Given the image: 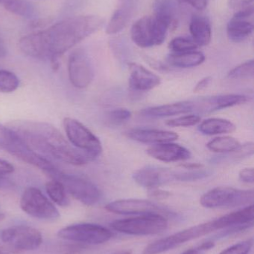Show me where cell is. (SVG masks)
Here are the masks:
<instances>
[{
	"mask_svg": "<svg viewBox=\"0 0 254 254\" xmlns=\"http://www.w3.org/2000/svg\"><path fill=\"white\" fill-rule=\"evenodd\" d=\"M14 137V132L9 127H4L0 124V148L7 151Z\"/></svg>",
	"mask_w": 254,
	"mask_h": 254,
	"instance_id": "obj_36",
	"label": "cell"
},
{
	"mask_svg": "<svg viewBox=\"0 0 254 254\" xmlns=\"http://www.w3.org/2000/svg\"><path fill=\"white\" fill-rule=\"evenodd\" d=\"M110 225L113 230L122 234L151 236L161 234L167 230L168 221L163 215L144 214L137 217L114 221Z\"/></svg>",
	"mask_w": 254,
	"mask_h": 254,
	"instance_id": "obj_6",
	"label": "cell"
},
{
	"mask_svg": "<svg viewBox=\"0 0 254 254\" xmlns=\"http://www.w3.org/2000/svg\"><path fill=\"white\" fill-rule=\"evenodd\" d=\"M214 246L215 244L213 242L207 241L202 243V244H201L199 247L197 248V249H198V250L200 252H205V251H208L213 249Z\"/></svg>",
	"mask_w": 254,
	"mask_h": 254,
	"instance_id": "obj_44",
	"label": "cell"
},
{
	"mask_svg": "<svg viewBox=\"0 0 254 254\" xmlns=\"http://www.w3.org/2000/svg\"><path fill=\"white\" fill-rule=\"evenodd\" d=\"M211 81V77H205L201 79V80L195 85V88H194V92L196 93V92H201V91L204 90V89L210 85Z\"/></svg>",
	"mask_w": 254,
	"mask_h": 254,
	"instance_id": "obj_42",
	"label": "cell"
},
{
	"mask_svg": "<svg viewBox=\"0 0 254 254\" xmlns=\"http://www.w3.org/2000/svg\"><path fill=\"white\" fill-rule=\"evenodd\" d=\"M146 152L152 158L167 163L186 161L192 155L189 149L172 142L154 145Z\"/></svg>",
	"mask_w": 254,
	"mask_h": 254,
	"instance_id": "obj_15",
	"label": "cell"
},
{
	"mask_svg": "<svg viewBox=\"0 0 254 254\" xmlns=\"http://www.w3.org/2000/svg\"><path fill=\"white\" fill-rule=\"evenodd\" d=\"M19 80L16 74L6 70H0V92L10 93L19 87Z\"/></svg>",
	"mask_w": 254,
	"mask_h": 254,
	"instance_id": "obj_28",
	"label": "cell"
},
{
	"mask_svg": "<svg viewBox=\"0 0 254 254\" xmlns=\"http://www.w3.org/2000/svg\"><path fill=\"white\" fill-rule=\"evenodd\" d=\"M240 179L244 183L253 184L254 182V169L245 168L240 172Z\"/></svg>",
	"mask_w": 254,
	"mask_h": 254,
	"instance_id": "obj_38",
	"label": "cell"
},
{
	"mask_svg": "<svg viewBox=\"0 0 254 254\" xmlns=\"http://www.w3.org/2000/svg\"><path fill=\"white\" fill-rule=\"evenodd\" d=\"M192 40L198 47L208 46L211 42V24L208 19L199 15H194L189 24Z\"/></svg>",
	"mask_w": 254,
	"mask_h": 254,
	"instance_id": "obj_20",
	"label": "cell"
},
{
	"mask_svg": "<svg viewBox=\"0 0 254 254\" xmlns=\"http://www.w3.org/2000/svg\"><path fill=\"white\" fill-rule=\"evenodd\" d=\"M112 254H132L128 251H119V252H115V253Z\"/></svg>",
	"mask_w": 254,
	"mask_h": 254,
	"instance_id": "obj_47",
	"label": "cell"
},
{
	"mask_svg": "<svg viewBox=\"0 0 254 254\" xmlns=\"http://www.w3.org/2000/svg\"><path fill=\"white\" fill-rule=\"evenodd\" d=\"M130 71V86L134 90L147 92L155 89L161 83L159 76L136 63L128 65Z\"/></svg>",
	"mask_w": 254,
	"mask_h": 254,
	"instance_id": "obj_17",
	"label": "cell"
},
{
	"mask_svg": "<svg viewBox=\"0 0 254 254\" xmlns=\"http://www.w3.org/2000/svg\"><path fill=\"white\" fill-rule=\"evenodd\" d=\"M201 118L197 115L180 116L176 119H170L166 122L167 126L171 127H187L195 126L201 122Z\"/></svg>",
	"mask_w": 254,
	"mask_h": 254,
	"instance_id": "obj_32",
	"label": "cell"
},
{
	"mask_svg": "<svg viewBox=\"0 0 254 254\" xmlns=\"http://www.w3.org/2000/svg\"><path fill=\"white\" fill-rule=\"evenodd\" d=\"M68 74L72 85L78 89H85L92 83L93 68L89 56L83 49H76L69 57Z\"/></svg>",
	"mask_w": 254,
	"mask_h": 254,
	"instance_id": "obj_12",
	"label": "cell"
},
{
	"mask_svg": "<svg viewBox=\"0 0 254 254\" xmlns=\"http://www.w3.org/2000/svg\"><path fill=\"white\" fill-rule=\"evenodd\" d=\"M105 208L107 211L121 215L169 214L168 210L159 204L137 198L116 200L107 204Z\"/></svg>",
	"mask_w": 254,
	"mask_h": 254,
	"instance_id": "obj_13",
	"label": "cell"
},
{
	"mask_svg": "<svg viewBox=\"0 0 254 254\" xmlns=\"http://www.w3.org/2000/svg\"><path fill=\"white\" fill-rule=\"evenodd\" d=\"M49 176L53 180L61 182L67 192L85 205H94L101 198V192L96 185L87 179L76 175L67 174L58 169Z\"/></svg>",
	"mask_w": 254,
	"mask_h": 254,
	"instance_id": "obj_7",
	"label": "cell"
},
{
	"mask_svg": "<svg viewBox=\"0 0 254 254\" xmlns=\"http://www.w3.org/2000/svg\"><path fill=\"white\" fill-rule=\"evenodd\" d=\"M4 216L3 214H0V222L4 219Z\"/></svg>",
	"mask_w": 254,
	"mask_h": 254,
	"instance_id": "obj_49",
	"label": "cell"
},
{
	"mask_svg": "<svg viewBox=\"0 0 254 254\" xmlns=\"http://www.w3.org/2000/svg\"><path fill=\"white\" fill-rule=\"evenodd\" d=\"M254 75V61L250 60L231 70L228 73V77L234 80H243V79L252 78Z\"/></svg>",
	"mask_w": 254,
	"mask_h": 254,
	"instance_id": "obj_29",
	"label": "cell"
},
{
	"mask_svg": "<svg viewBox=\"0 0 254 254\" xmlns=\"http://www.w3.org/2000/svg\"><path fill=\"white\" fill-rule=\"evenodd\" d=\"M7 55V48L4 40L0 37V58H4Z\"/></svg>",
	"mask_w": 254,
	"mask_h": 254,
	"instance_id": "obj_45",
	"label": "cell"
},
{
	"mask_svg": "<svg viewBox=\"0 0 254 254\" xmlns=\"http://www.w3.org/2000/svg\"><path fill=\"white\" fill-rule=\"evenodd\" d=\"M20 207L31 217L42 220H55L59 218L58 209L49 198L36 188L25 190L20 198Z\"/></svg>",
	"mask_w": 254,
	"mask_h": 254,
	"instance_id": "obj_10",
	"label": "cell"
},
{
	"mask_svg": "<svg viewBox=\"0 0 254 254\" xmlns=\"http://www.w3.org/2000/svg\"><path fill=\"white\" fill-rule=\"evenodd\" d=\"M180 171L159 167H147L137 170L133 174L134 182L145 188L153 189L169 182L180 180Z\"/></svg>",
	"mask_w": 254,
	"mask_h": 254,
	"instance_id": "obj_14",
	"label": "cell"
},
{
	"mask_svg": "<svg viewBox=\"0 0 254 254\" xmlns=\"http://www.w3.org/2000/svg\"><path fill=\"white\" fill-rule=\"evenodd\" d=\"M228 5L234 13L254 11V0H229Z\"/></svg>",
	"mask_w": 254,
	"mask_h": 254,
	"instance_id": "obj_34",
	"label": "cell"
},
{
	"mask_svg": "<svg viewBox=\"0 0 254 254\" xmlns=\"http://www.w3.org/2000/svg\"><path fill=\"white\" fill-rule=\"evenodd\" d=\"M58 236L63 240L80 244L100 245L111 239L112 233L107 228L95 224L81 223L60 230Z\"/></svg>",
	"mask_w": 254,
	"mask_h": 254,
	"instance_id": "obj_9",
	"label": "cell"
},
{
	"mask_svg": "<svg viewBox=\"0 0 254 254\" xmlns=\"http://www.w3.org/2000/svg\"><path fill=\"white\" fill-rule=\"evenodd\" d=\"M6 1H7V0H0V4H4V3L6 2Z\"/></svg>",
	"mask_w": 254,
	"mask_h": 254,
	"instance_id": "obj_50",
	"label": "cell"
},
{
	"mask_svg": "<svg viewBox=\"0 0 254 254\" xmlns=\"http://www.w3.org/2000/svg\"><path fill=\"white\" fill-rule=\"evenodd\" d=\"M3 184V179H1V177H0V187L1 186V185Z\"/></svg>",
	"mask_w": 254,
	"mask_h": 254,
	"instance_id": "obj_51",
	"label": "cell"
},
{
	"mask_svg": "<svg viewBox=\"0 0 254 254\" xmlns=\"http://www.w3.org/2000/svg\"><path fill=\"white\" fill-rule=\"evenodd\" d=\"M175 25L168 18L157 13L143 16L131 26V40L143 49L161 46L167 39L169 30Z\"/></svg>",
	"mask_w": 254,
	"mask_h": 254,
	"instance_id": "obj_3",
	"label": "cell"
},
{
	"mask_svg": "<svg viewBox=\"0 0 254 254\" xmlns=\"http://www.w3.org/2000/svg\"><path fill=\"white\" fill-rule=\"evenodd\" d=\"M180 254H200V252L198 250V249H192L186 250V252Z\"/></svg>",
	"mask_w": 254,
	"mask_h": 254,
	"instance_id": "obj_46",
	"label": "cell"
},
{
	"mask_svg": "<svg viewBox=\"0 0 254 254\" xmlns=\"http://www.w3.org/2000/svg\"><path fill=\"white\" fill-rule=\"evenodd\" d=\"M250 19V18H249ZM244 18L233 17L227 25V34L231 42L239 43L245 41L254 32L253 21Z\"/></svg>",
	"mask_w": 254,
	"mask_h": 254,
	"instance_id": "obj_21",
	"label": "cell"
},
{
	"mask_svg": "<svg viewBox=\"0 0 254 254\" xmlns=\"http://www.w3.org/2000/svg\"><path fill=\"white\" fill-rule=\"evenodd\" d=\"M181 167L186 170H195L202 169L204 166L202 164H198V163H186V164H181Z\"/></svg>",
	"mask_w": 254,
	"mask_h": 254,
	"instance_id": "obj_43",
	"label": "cell"
},
{
	"mask_svg": "<svg viewBox=\"0 0 254 254\" xmlns=\"http://www.w3.org/2000/svg\"><path fill=\"white\" fill-rule=\"evenodd\" d=\"M1 240L19 252L36 250L43 243L41 233L28 225H16L3 230Z\"/></svg>",
	"mask_w": 254,
	"mask_h": 254,
	"instance_id": "obj_11",
	"label": "cell"
},
{
	"mask_svg": "<svg viewBox=\"0 0 254 254\" xmlns=\"http://www.w3.org/2000/svg\"><path fill=\"white\" fill-rule=\"evenodd\" d=\"M194 111L192 101L174 103L158 107H149L140 112V114L147 118H164L177 115L186 114Z\"/></svg>",
	"mask_w": 254,
	"mask_h": 254,
	"instance_id": "obj_19",
	"label": "cell"
},
{
	"mask_svg": "<svg viewBox=\"0 0 254 254\" xmlns=\"http://www.w3.org/2000/svg\"><path fill=\"white\" fill-rule=\"evenodd\" d=\"M171 192H168V191L162 190H158L156 188L150 189V191H149V195L152 198H157V199H164V198L171 196Z\"/></svg>",
	"mask_w": 254,
	"mask_h": 254,
	"instance_id": "obj_40",
	"label": "cell"
},
{
	"mask_svg": "<svg viewBox=\"0 0 254 254\" xmlns=\"http://www.w3.org/2000/svg\"><path fill=\"white\" fill-rule=\"evenodd\" d=\"M14 171V167L8 161L0 158V177L1 176L11 174Z\"/></svg>",
	"mask_w": 254,
	"mask_h": 254,
	"instance_id": "obj_39",
	"label": "cell"
},
{
	"mask_svg": "<svg viewBox=\"0 0 254 254\" xmlns=\"http://www.w3.org/2000/svg\"><path fill=\"white\" fill-rule=\"evenodd\" d=\"M8 127L30 149L43 156L76 166L92 161L87 154L71 146L59 130L49 124L17 122L10 124Z\"/></svg>",
	"mask_w": 254,
	"mask_h": 254,
	"instance_id": "obj_2",
	"label": "cell"
},
{
	"mask_svg": "<svg viewBox=\"0 0 254 254\" xmlns=\"http://www.w3.org/2000/svg\"><path fill=\"white\" fill-rule=\"evenodd\" d=\"M248 100L247 96L239 94H228L211 97L196 102L193 101L194 111L199 110L204 113H212L245 104Z\"/></svg>",
	"mask_w": 254,
	"mask_h": 254,
	"instance_id": "obj_16",
	"label": "cell"
},
{
	"mask_svg": "<svg viewBox=\"0 0 254 254\" xmlns=\"http://www.w3.org/2000/svg\"><path fill=\"white\" fill-rule=\"evenodd\" d=\"M242 146L240 142L231 136H221L215 137L207 143V146L210 151L216 153H229L237 152Z\"/></svg>",
	"mask_w": 254,
	"mask_h": 254,
	"instance_id": "obj_25",
	"label": "cell"
},
{
	"mask_svg": "<svg viewBox=\"0 0 254 254\" xmlns=\"http://www.w3.org/2000/svg\"><path fill=\"white\" fill-rule=\"evenodd\" d=\"M254 198L253 190L218 187L204 193L200 203L206 208H230L253 204Z\"/></svg>",
	"mask_w": 254,
	"mask_h": 254,
	"instance_id": "obj_5",
	"label": "cell"
},
{
	"mask_svg": "<svg viewBox=\"0 0 254 254\" xmlns=\"http://www.w3.org/2000/svg\"><path fill=\"white\" fill-rule=\"evenodd\" d=\"M169 48L172 53L180 54L195 51L198 47L192 39L177 37L170 42Z\"/></svg>",
	"mask_w": 254,
	"mask_h": 254,
	"instance_id": "obj_30",
	"label": "cell"
},
{
	"mask_svg": "<svg viewBox=\"0 0 254 254\" xmlns=\"http://www.w3.org/2000/svg\"><path fill=\"white\" fill-rule=\"evenodd\" d=\"M4 6L10 13L26 19L35 17L37 13L34 5L26 0H7Z\"/></svg>",
	"mask_w": 254,
	"mask_h": 254,
	"instance_id": "obj_26",
	"label": "cell"
},
{
	"mask_svg": "<svg viewBox=\"0 0 254 254\" xmlns=\"http://www.w3.org/2000/svg\"><path fill=\"white\" fill-rule=\"evenodd\" d=\"M104 22L96 15L68 18L43 31L22 37L19 48L25 55L35 59H59L67 51L100 30Z\"/></svg>",
	"mask_w": 254,
	"mask_h": 254,
	"instance_id": "obj_1",
	"label": "cell"
},
{
	"mask_svg": "<svg viewBox=\"0 0 254 254\" xmlns=\"http://www.w3.org/2000/svg\"><path fill=\"white\" fill-rule=\"evenodd\" d=\"M205 59V55L202 52L195 50L185 53L170 54L167 61L172 66L187 68L201 65Z\"/></svg>",
	"mask_w": 254,
	"mask_h": 254,
	"instance_id": "obj_23",
	"label": "cell"
},
{
	"mask_svg": "<svg viewBox=\"0 0 254 254\" xmlns=\"http://www.w3.org/2000/svg\"><path fill=\"white\" fill-rule=\"evenodd\" d=\"M175 5L173 0H157L154 6L155 13L167 16L176 22Z\"/></svg>",
	"mask_w": 254,
	"mask_h": 254,
	"instance_id": "obj_31",
	"label": "cell"
},
{
	"mask_svg": "<svg viewBox=\"0 0 254 254\" xmlns=\"http://www.w3.org/2000/svg\"><path fill=\"white\" fill-rule=\"evenodd\" d=\"M64 127L67 137L74 147L87 154L92 160L101 155L102 152L101 141L83 124L76 119L66 118Z\"/></svg>",
	"mask_w": 254,
	"mask_h": 254,
	"instance_id": "obj_8",
	"label": "cell"
},
{
	"mask_svg": "<svg viewBox=\"0 0 254 254\" xmlns=\"http://www.w3.org/2000/svg\"><path fill=\"white\" fill-rule=\"evenodd\" d=\"M226 228L227 225L224 220L223 216H221L214 220L191 227L187 229L169 236L166 238L161 239L158 241L154 242L145 249L143 254L164 253V252L172 250L187 242L192 241L195 239L211 234L214 231H220V230L225 229Z\"/></svg>",
	"mask_w": 254,
	"mask_h": 254,
	"instance_id": "obj_4",
	"label": "cell"
},
{
	"mask_svg": "<svg viewBox=\"0 0 254 254\" xmlns=\"http://www.w3.org/2000/svg\"><path fill=\"white\" fill-rule=\"evenodd\" d=\"M177 3L180 4H187L198 10H203L207 7V0H177Z\"/></svg>",
	"mask_w": 254,
	"mask_h": 254,
	"instance_id": "obj_37",
	"label": "cell"
},
{
	"mask_svg": "<svg viewBox=\"0 0 254 254\" xmlns=\"http://www.w3.org/2000/svg\"><path fill=\"white\" fill-rule=\"evenodd\" d=\"M75 244L70 245L68 246H65L63 249L64 254H79L81 252L85 249V246H82L83 244L80 243H74Z\"/></svg>",
	"mask_w": 254,
	"mask_h": 254,
	"instance_id": "obj_41",
	"label": "cell"
},
{
	"mask_svg": "<svg viewBox=\"0 0 254 254\" xmlns=\"http://www.w3.org/2000/svg\"><path fill=\"white\" fill-rule=\"evenodd\" d=\"M133 5L134 4L131 2L125 3L113 12L106 27V33L107 34L113 35L119 34L126 28L134 12Z\"/></svg>",
	"mask_w": 254,
	"mask_h": 254,
	"instance_id": "obj_22",
	"label": "cell"
},
{
	"mask_svg": "<svg viewBox=\"0 0 254 254\" xmlns=\"http://www.w3.org/2000/svg\"><path fill=\"white\" fill-rule=\"evenodd\" d=\"M253 239H249L228 248L219 254H249L253 248Z\"/></svg>",
	"mask_w": 254,
	"mask_h": 254,
	"instance_id": "obj_33",
	"label": "cell"
},
{
	"mask_svg": "<svg viewBox=\"0 0 254 254\" xmlns=\"http://www.w3.org/2000/svg\"><path fill=\"white\" fill-rule=\"evenodd\" d=\"M198 129L204 134L216 135L234 132L237 129V127L231 121L212 118L201 122L198 127Z\"/></svg>",
	"mask_w": 254,
	"mask_h": 254,
	"instance_id": "obj_24",
	"label": "cell"
},
{
	"mask_svg": "<svg viewBox=\"0 0 254 254\" xmlns=\"http://www.w3.org/2000/svg\"><path fill=\"white\" fill-rule=\"evenodd\" d=\"M0 254H7L5 253V252H4L3 249H1V248H0Z\"/></svg>",
	"mask_w": 254,
	"mask_h": 254,
	"instance_id": "obj_48",
	"label": "cell"
},
{
	"mask_svg": "<svg viewBox=\"0 0 254 254\" xmlns=\"http://www.w3.org/2000/svg\"><path fill=\"white\" fill-rule=\"evenodd\" d=\"M46 190L53 202L61 207H67L70 199L67 197V190L64 185L57 180H52L46 185Z\"/></svg>",
	"mask_w": 254,
	"mask_h": 254,
	"instance_id": "obj_27",
	"label": "cell"
},
{
	"mask_svg": "<svg viewBox=\"0 0 254 254\" xmlns=\"http://www.w3.org/2000/svg\"><path fill=\"white\" fill-rule=\"evenodd\" d=\"M131 118V112L127 109H116L109 113L110 122L116 125H122Z\"/></svg>",
	"mask_w": 254,
	"mask_h": 254,
	"instance_id": "obj_35",
	"label": "cell"
},
{
	"mask_svg": "<svg viewBox=\"0 0 254 254\" xmlns=\"http://www.w3.org/2000/svg\"><path fill=\"white\" fill-rule=\"evenodd\" d=\"M131 140L143 143H159L173 142L177 140L178 134L174 131L155 128H133L126 132Z\"/></svg>",
	"mask_w": 254,
	"mask_h": 254,
	"instance_id": "obj_18",
	"label": "cell"
}]
</instances>
